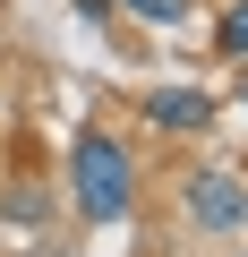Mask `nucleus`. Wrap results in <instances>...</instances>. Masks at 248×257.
Listing matches in <instances>:
<instances>
[{
	"label": "nucleus",
	"instance_id": "f257e3e1",
	"mask_svg": "<svg viewBox=\"0 0 248 257\" xmlns=\"http://www.w3.org/2000/svg\"><path fill=\"white\" fill-rule=\"evenodd\" d=\"M69 197H77L86 223H120V214L137 206V146L120 138V128L86 120L77 138H69Z\"/></svg>",
	"mask_w": 248,
	"mask_h": 257
},
{
	"label": "nucleus",
	"instance_id": "f03ea898",
	"mask_svg": "<svg viewBox=\"0 0 248 257\" xmlns=\"http://www.w3.org/2000/svg\"><path fill=\"white\" fill-rule=\"evenodd\" d=\"M180 206H188L197 231H239V223H248V180H239L231 163H205V172H188Z\"/></svg>",
	"mask_w": 248,
	"mask_h": 257
},
{
	"label": "nucleus",
	"instance_id": "7ed1b4c3",
	"mask_svg": "<svg viewBox=\"0 0 248 257\" xmlns=\"http://www.w3.org/2000/svg\"><path fill=\"white\" fill-rule=\"evenodd\" d=\"M137 111H146V120L163 128V138H205V128L222 120V103H214L205 86H154V94H146Z\"/></svg>",
	"mask_w": 248,
	"mask_h": 257
},
{
	"label": "nucleus",
	"instance_id": "20e7f679",
	"mask_svg": "<svg viewBox=\"0 0 248 257\" xmlns=\"http://www.w3.org/2000/svg\"><path fill=\"white\" fill-rule=\"evenodd\" d=\"M214 52H222V60H239V69H248V0H231V9H222V18H214Z\"/></svg>",
	"mask_w": 248,
	"mask_h": 257
},
{
	"label": "nucleus",
	"instance_id": "39448f33",
	"mask_svg": "<svg viewBox=\"0 0 248 257\" xmlns=\"http://www.w3.org/2000/svg\"><path fill=\"white\" fill-rule=\"evenodd\" d=\"M129 18H146V26H188V9L197 0H120Z\"/></svg>",
	"mask_w": 248,
	"mask_h": 257
},
{
	"label": "nucleus",
	"instance_id": "423d86ee",
	"mask_svg": "<svg viewBox=\"0 0 248 257\" xmlns=\"http://www.w3.org/2000/svg\"><path fill=\"white\" fill-rule=\"evenodd\" d=\"M239 111H248V69H239Z\"/></svg>",
	"mask_w": 248,
	"mask_h": 257
},
{
	"label": "nucleus",
	"instance_id": "0eeeda50",
	"mask_svg": "<svg viewBox=\"0 0 248 257\" xmlns=\"http://www.w3.org/2000/svg\"><path fill=\"white\" fill-rule=\"evenodd\" d=\"M239 257H248V248H239Z\"/></svg>",
	"mask_w": 248,
	"mask_h": 257
},
{
	"label": "nucleus",
	"instance_id": "6e6552de",
	"mask_svg": "<svg viewBox=\"0 0 248 257\" xmlns=\"http://www.w3.org/2000/svg\"><path fill=\"white\" fill-rule=\"evenodd\" d=\"M239 231H248V223H239Z\"/></svg>",
	"mask_w": 248,
	"mask_h": 257
}]
</instances>
